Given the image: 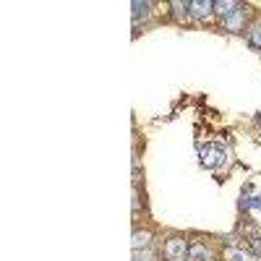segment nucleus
Listing matches in <instances>:
<instances>
[{
    "label": "nucleus",
    "instance_id": "f257e3e1",
    "mask_svg": "<svg viewBox=\"0 0 261 261\" xmlns=\"http://www.w3.org/2000/svg\"><path fill=\"white\" fill-rule=\"evenodd\" d=\"M188 251L191 243L186 235H170L162 243V258L165 261H188Z\"/></svg>",
    "mask_w": 261,
    "mask_h": 261
},
{
    "label": "nucleus",
    "instance_id": "f03ea898",
    "mask_svg": "<svg viewBox=\"0 0 261 261\" xmlns=\"http://www.w3.org/2000/svg\"><path fill=\"white\" fill-rule=\"evenodd\" d=\"M248 18H251V6L241 3V8H238L235 13H230L227 18L220 21V29L227 32V34H243L246 27H248Z\"/></svg>",
    "mask_w": 261,
    "mask_h": 261
},
{
    "label": "nucleus",
    "instance_id": "7ed1b4c3",
    "mask_svg": "<svg viewBox=\"0 0 261 261\" xmlns=\"http://www.w3.org/2000/svg\"><path fill=\"white\" fill-rule=\"evenodd\" d=\"M201 167H206V170H217V167H222V165H227V151L222 149V146H217V144H204L201 146Z\"/></svg>",
    "mask_w": 261,
    "mask_h": 261
},
{
    "label": "nucleus",
    "instance_id": "20e7f679",
    "mask_svg": "<svg viewBox=\"0 0 261 261\" xmlns=\"http://www.w3.org/2000/svg\"><path fill=\"white\" fill-rule=\"evenodd\" d=\"M188 13L193 21H204L214 13V0H188Z\"/></svg>",
    "mask_w": 261,
    "mask_h": 261
},
{
    "label": "nucleus",
    "instance_id": "39448f33",
    "mask_svg": "<svg viewBox=\"0 0 261 261\" xmlns=\"http://www.w3.org/2000/svg\"><path fill=\"white\" fill-rule=\"evenodd\" d=\"M214 251L204 243V241H196L191 243V251H188V261H214Z\"/></svg>",
    "mask_w": 261,
    "mask_h": 261
},
{
    "label": "nucleus",
    "instance_id": "423d86ee",
    "mask_svg": "<svg viewBox=\"0 0 261 261\" xmlns=\"http://www.w3.org/2000/svg\"><path fill=\"white\" fill-rule=\"evenodd\" d=\"M222 261H258L248 248H238V246H225L222 248Z\"/></svg>",
    "mask_w": 261,
    "mask_h": 261
},
{
    "label": "nucleus",
    "instance_id": "0eeeda50",
    "mask_svg": "<svg viewBox=\"0 0 261 261\" xmlns=\"http://www.w3.org/2000/svg\"><path fill=\"white\" fill-rule=\"evenodd\" d=\"M167 8L172 11V18H175L178 24H188V21H191V13H188V0H172V3H167Z\"/></svg>",
    "mask_w": 261,
    "mask_h": 261
},
{
    "label": "nucleus",
    "instance_id": "6e6552de",
    "mask_svg": "<svg viewBox=\"0 0 261 261\" xmlns=\"http://www.w3.org/2000/svg\"><path fill=\"white\" fill-rule=\"evenodd\" d=\"M238 8H241L238 0H214V16H220V21L227 18L230 13H235Z\"/></svg>",
    "mask_w": 261,
    "mask_h": 261
},
{
    "label": "nucleus",
    "instance_id": "1a4fd4ad",
    "mask_svg": "<svg viewBox=\"0 0 261 261\" xmlns=\"http://www.w3.org/2000/svg\"><path fill=\"white\" fill-rule=\"evenodd\" d=\"M130 16H134V24H139V18H149V13H151V3L149 0H134L130 3Z\"/></svg>",
    "mask_w": 261,
    "mask_h": 261
},
{
    "label": "nucleus",
    "instance_id": "9d476101",
    "mask_svg": "<svg viewBox=\"0 0 261 261\" xmlns=\"http://www.w3.org/2000/svg\"><path fill=\"white\" fill-rule=\"evenodd\" d=\"M151 243V230H134L130 235V248L139 251V248H146Z\"/></svg>",
    "mask_w": 261,
    "mask_h": 261
},
{
    "label": "nucleus",
    "instance_id": "9b49d317",
    "mask_svg": "<svg viewBox=\"0 0 261 261\" xmlns=\"http://www.w3.org/2000/svg\"><path fill=\"white\" fill-rule=\"evenodd\" d=\"M248 47L256 50V53H261V21L248 29Z\"/></svg>",
    "mask_w": 261,
    "mask_h": 261
},
{
    "label": "nucleus",
    "instance_id": "f8f14e48",
    "mask_svg": "<svg viewBox=\"0 0 261 261\" xmlns=\"http://www.w3.org/2000/svg\"><path fill=\"white\" fill-rule=\"evenodd\" d=\"M238 230H241V232L248 238V241H253V238H261V230H258V225H253V222L248 220V217H246V220H241V227H238Z\"/></svg>",
    "mask_w": 261,
    "mask_h": 261
},
{
    "label": "nucleus",
    "instance_id": "ddd939ff",
    "mask_svg": "<svg viewBox=\"0 0 261 261\" xmlns=\"http://www.w3.org/2000/svg\"><path fill=\"white\" fill-rule=\"evenodd\" d=\"M248 251L261 261V238H253V241H248Z\"/></svg>",
    "mask_w": 261,
    "mask_h": 261
},
{
    "label": "nucleus",
    "instance_id": "4468645a",
    "mask_svg": "<svg viewBox=\"0 0 261 261\" xmlns=\"http://www.w3.org/2000/svg\"><path fill=\"white\" fill-rule=\"evenodd\" d=\"M256 123H258V125H261V113H256Z\"/></svg>",
    "mask_w": 261,
    "mask_h": 261
},
{
    "label": "nucleus",
    "instance_id": "2eb2a0df",
    "mask_svg": "<svg viewBox=\"0 0 261 261\" xmlns=\"http://www.w3.org/2000/svg\"><path fill=\"white\" fill-rule=\"evenodd\" d=\"M134 261H144V258H139V256H136V258H134Z\"/></svg>",
    "mask_w": 261,
    "mask_h": 261
},
{
    "label": "nucleus",
    "instance_id": "dca6fc26",
    "mask_svg": "<svg viewBox=\"0 0 261 261\" xmlns=\"http://www.w3.org/2000/svg\"><path fill=\"white\" fill-rule=\"evenodd\" d=\"M258 199H261V193H258Z\"/></svg>",
    "mask_w": 261,
    "mask_h": 261
}]
</instances>
